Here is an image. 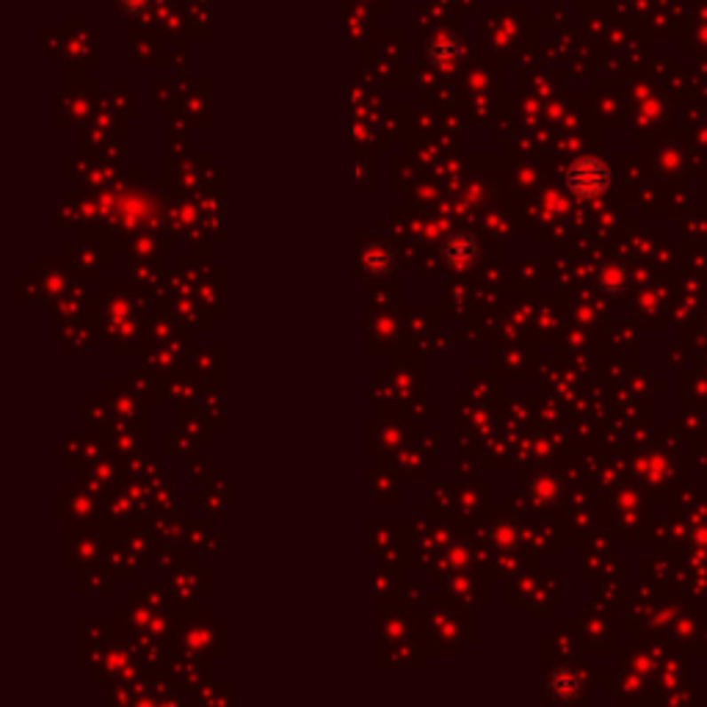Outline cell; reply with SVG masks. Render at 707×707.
I'll list each match as a JSON object with an SVG mask.
<instances>
[{
  "label": "cell",
  "mask_w": 707,
  "mask_h": 707,
  "mask_svg": "<svg viewBox=\"0 0 707 707\" xmlns=\"http://www.w3.org/2000/svg\"><path fill=\"white\" fill-rule=\"evenodd\" d=\"M614 183L611 166L600 158H577L567 169V188L577 199H597Z\"/></svg>",
  "instance_id": "1"
},
{
  "label": "cell",
  "mask_w": 707,
  "mask_h": 707,
  "mask_svg": "<svg viewBox=\"0 0 707 707\" xmlns=\"http://www.w3.org/2000/svg\"><path fill=\"white\" fill-rule=\"evenodd\" d=\"M442 255L450 266L457 268H470L478 260V241L473 235L457 233L442 243Z\"/></svg>",
  "instance_id": "2"
},
{
  "label": "cell",
  "mask_w": 707,
  "mask_h": 707,
  "mask_svg": "<svg viewBox=\"0 0 707 707\" xmlns=\"http://www.w3.org/2000/svg\"><path fill=\"white\" fill-rule=\"evenodd\" d=\"M547 691H550V696H555V699L572 702V699L580 696V691H584V677H580L575 669H559V671H555V674L550 677Z\"/></svg>",
  "instance_id": "3"
},
{
  "label": "cell",
  "mask_w": 707,
  "mask_h": 707,
  "mask_svg": "<svg viewBox=\"0 0 707 707\" xmlns=\"http://www.w3.org/2000/svg\"><path fill=\"white\" fill-rule=\"evenodd\" d=\"M362 266H365L368 274H385V271H390V266H393V249L387 243H378V241L368 243L365 251H362Z\"/></svg>",
  "instance_id": "4"
},
{
  "label": "cell",
  "mask_w": 707,
  "mask_h": 707,
  "mask_svg": "<svg viewBox=\"0 0 707 707\" xmlns=\"http://www.w3.org/2000/svg\"><path fill=\"white\" fill-rule=\"evenodd\" d=\"M597 280L602 285V290H608V293H616L627 285V271L616 263H605L597 274Z\"/></svg>",
  "instance_id": "5"
}]
</instances>
